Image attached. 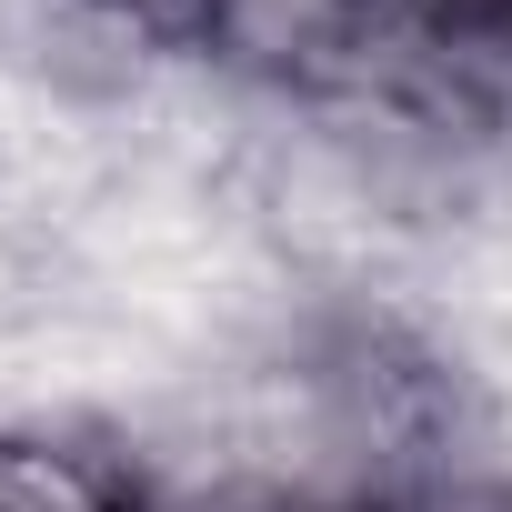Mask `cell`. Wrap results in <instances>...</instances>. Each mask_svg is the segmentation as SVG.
<instances>
[{
  "instance_id": "6da1fadb",
  "label": "cell",
  "mask_w": 512,
  "mask_h": 512,
  "mask_svg": "<svg viewBox=\"0 0 512 512\" xmlns=\"http://www.w3.org/2000/svg\"><path fill=\"white\" fill-rule=\"evenodd\" d=\"M382 31V0H211L181 61H201L251 111H332L362 91Z\"/></svg>"
},
{
  "instance_id": "7a4b0ae2",
  "label": "cell",
  "mask_w": 512,
  "mask_h": 512,
  "mask_svg": "<svg viewBox=\"0 0 512 512\" xmlns=\"http://www.w3.org/2000/svg\"><path fill=\"white\" fill-rule=\"evenodd\" d=\"M141 472L111 422H0V512H131Z\"/></svg>"
},
{
  "instance_id": "3957f363",
  "label": "cell",
  "mask_w": 512,
  "mask_h": 512,
  "mask_svg": "<svg viewBox=\"0 0 512 512\" xmlns=\"http://www.w3.org/2000/svg\"><path fill=\"white\" fill-rule=\"evenodd\" d=\"M111 11H121L141 41H161V51H191V31H201V11H211V0H111Z\"/></svg>"
},
{
  "instance_id": "277c9868",
  "label": "cell",
  "mask_w": 512,
  "mask_h": 512,
  "mask_svg": "<svg viewBox=\"0 0 512 512\" xmlns=\"http://www.w3.org/2000/svg\"><path fill=\"white\" fill-rule=\"evenodd\" d=\"M131 512H161V502H131Z\"/></svg>"
}]
</instances>
